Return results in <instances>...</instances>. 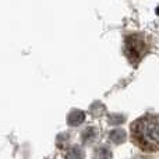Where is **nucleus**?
<instances>
[{
	"label": "nucleus",
	"mask_w": 159,
	"mask_h": 159,
	"mask_svg": "<svg viewBox=\"0 0 159 159\" xmlns=\"http://www.w3.org/2000/svg\"><path fill=\"white\" fill-rule=\"evenodd\" d=\"M133 134L145 149L159 148V115H148L133 124Z\"/></svg>",
	"instance_id": "1"
},
{
	"label": "nucleus",
	"mask_w": 159,
	"mask_h": 159,
	"mask_svg": "<svg viewBox=\"0 0 159 159\" xmlns=\"http://www.w3.org/2000/svg\"><path fill=\"white\" fill-rule=\"evenodd\" d=\"M84 120H85V113L82 110H77V109L70 112L69 117H67V123L73 127L80 126L81 123H84Z\"/></svg>",
	"instance_id": "2"
},
{
	"label": "nucleus",
	"mask_w": 159,
	"mask_h": 159,
	"mask_svg": "<svg viewBox=\"0 0 159 159\" xmlns=\"http://www.w3.org/2000/svg\"><path fill=\"white\" fill-rule=\"evenodd\" d=\"M126 138H127V134H126V131H124L123 129L113 130V131L110 133V135H109V140L112 141V143H115V144H123L124 141H126Z\"/></svg>",
	"instance_id": "3"
},
{
	"label": "nucleus",
	"mask_w": 159,
	"mask_h": 159,
	"mask_svg": "<svg viewBox=\"0 0 159 159\" xmlns=\"http://www.w3.org/2000/svg\"><path fill=\"white\" fill-rule=\"evenodd\" d=\"M84 157H85L84 151H82L81 147H78V145L70 148L69 152L66 154V159H84Z\"/></svg>",
	"instance_id": "4"
},
{
	"label": "nucleus",
	"mask_w": 159,
	"mask_h": 159,
	"mask_svg": "<svg viewBox=\"0 0 159 159\" xmlns=\"http://www.w3.org/2000/svg\"><path fill=\"white\" fill-rule=\"evenodd\" d=\"M96 134H98V133H96V129L89 127V129H87L84 133H82L81 138H82V141H84V143L89 144V143H92V141L96 138Z\"/></svg>",
	"instance_id": "5"
},
{
	"label": "nucleus",
	"mask_w": 159,
	"mask_h": 159,
	"mask_svg": "<svg viewBox=\"0 0 159 159\" xmlns=\"http://www.w3.org/2000/svg\"><path fill=\"white\" fill-rule=\"evenodd\" d=\"M112 157L110 151L106 148V147H98V148L93 151V158L95 159H107Z\"/></svg>",
	"instance_id": "6"
},
{
	"label": "nucleus",
	"mask_w": 159,
	"mask_h": 159,
	"mask_svg": "<svg viewBox=\"0 0 159 159\" xmlns=\"http://www.w3.org/2000/svg\"><path fill=\"white\" fill-rule=\"evenodd\" d=\"M123 121H124V116H120V115L110 116V123H123Z\"/></svg>",
	"instance_id": "7"
}]
</instances>
